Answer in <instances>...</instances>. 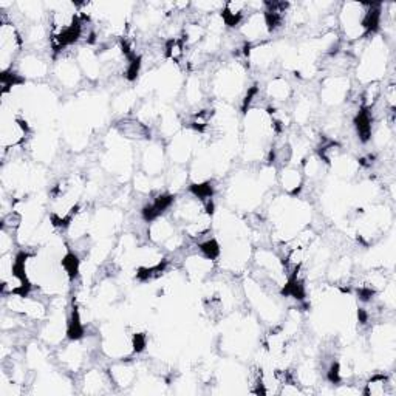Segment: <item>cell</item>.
<instances>
[{
  "mask_svg": "<svg viewBox=\"0 0 396 396\" xmlns=\"http://www.w3.org/2000/svg\"><path fill=\"white\" fill-rule=\"evenodd\" d=\"M348 79L343 76H334L332 74L330 78H327L320 87V100L325 102L327 106H339L343 101L348 98Z\"/></svg>",
  "mask_w": 396,
  "mask_h": 396,
  "instance_id": "6da1fadb",
  "label": "cell"
},
{
  "mask_svg": "<svg viewBox=\"0 0 396 396\" xmlns=\"http://www.w3.org/2000/svg\"><path fill=\"white\" fill-rule=\"evenodd\" d=\"M115 129L119 137L124 139H135V141H149L151 139V127L144 121H141L137 116H125L121 118L115 124Z\"/></svg>",
  "mask_w": 396,
  "mask_h": 396,
  "instance_id": "7a4b0ae2",
  "label": "cell"
},
{
  "mask_svg": "<svg viewBox=\"0 0 396 396\" xmlns=\"http://www.w3.org/2000/svg\"><path fill=\"white\" fill-rule=\"evenodd\" d=\"M111 384L119 388H127L135 384L137 367L129 360H121L114 362L107 370Z\"/></svg>",
  "mask_w": 396,
  "mask_h": 396,
  "instance_id": "3957f363",
  "label": "cell"
},
{
  "mask_svg": "<svg viewBox=\"0 0 396 396\" xmlns=\"http://www.w3.org/2000/svg\"><path fill=\"white\" fill-rule=\"evenodd\" d=\"M278 180L279 184L282 186V189L287 192V196L294 197L303 189L305 177L302 174L301 168L288 164V166L282 168V172L278 175Z\"/></svg>",
  "mask_w": 396,
  "mask_h": 396,
  "instance_id": "277c9868",
  "label": "cell"
},
{
  "mask_svg": "<svg viewBox=\"0 0 396 396\" xmlns=\"http://www.w3.org/2000/svg\"><path fill=\"white\" fill-rule=\"evenodd\" d=\"M395 393L393 378L383 373L371 375L364 384L362 395L365 396H392Z\"/></svg>",
  "mask_w": 396,
  "mask_h": 396,
  "instance_id": "5b68a950",
  "label": "cell"
},
{
  "mask_svg": "<svg viewBox=\"0 0 396 396\" xmlns=\"http://www.w3.org/2000/svg\"><path fill=\"white\" fill-rule=\"evenodd\" d=\"M22 78H43L48 73L47 62L41 59L37 55H28L22 59L19 64V70H16Z\"/></svg>",
  "mask_w": 396,
  "mask_h": 396,
  "instance_id": "8992f818",
  "label": "cell"
},
{
  "mask_svg": "<svg viewBox=\"0 0 396 396\" xmlns=\"http://www.w3.org/2000/svg\"><path fill=\"white\" fill-rule=\"evenodd\" d=\"M265 95H266V98L273 102L274 101L285 102L291 98V95H293V88H291L289 82L285 78L274 76L270 82H268Z\"/></svg>",
  "mask_w": 396,
  "mask_h": 396,
  "instance_id": "52a82bcc",
  "label": "cell"
},
{
  "mask_svg": "<svg viewBox=\"0 0 396 396\" xmlns=\"http://www.w3.org/2000/svg\"><path fill=\"white\" fill-rule=\"evenodd\" d=\"M55 73H56L59 82H61L64 87H69V88L78 86V82L81 79L79 65L74 64V61H69V59H64V61L59 62Z\"/></svg>",
  "mask_w": 396,
  "mask_h": 396,
  "instance_id": "ba28073f",
  "label": "cell"
},
{
  "mask_svg": "<svg viewBox=\"0 0 396 396\" xmlns=\"http://www.w3.org/2000/svg\"><path fill=\"white\" fill-rule=\"evenodd\" d=\"M163 160H164V155H163L160 146L147 147V151L144 152V158H143L146 174L147 175L160 174V172L163 170Z\"/></svg>",
  "mask_w": 396,
  "mask_h": 396,
  "instance_id": "9c48e42d",
  "label": "cell"
}]
</instances>
